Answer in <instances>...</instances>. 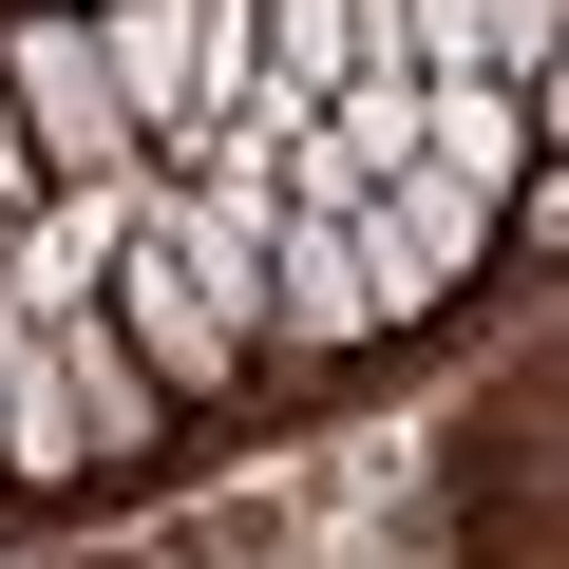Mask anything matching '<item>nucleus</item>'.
<instances>
[{
  "instance_id": "1",
  "label": "nucleus",
  "mask_w": 569,
  "mask_h": 569,
  "mask_svg": "<svg viewBox=\"0 0 569 569\" xmlns=\"http://www.w3.org/2000/svg\"><path fill=\"white\" fill-rule=\"evenodd\" d=\"M0 77H20V133L58 152V190L152 171V133H133V96H114V39H96V0H20V20H0Z\"/></svg>"
},
{
  "instance_id": "2",
  "label": "nucleus",
  "mask_w": 569,
  "mask_h": 569,
  "mask_svg": "<svg viewBox=\"0 0 569 569\" xmlns=\"http://www.w3.org/2000/svg\"><path fill=\"white\" fill-rule=\"evenodd\" d=\"M96 305L133 323V361L171 380V418H190V399H228V380L266 361V305H247V284H209V266H190L171 228H133V266L96 284Z\"/></svg>"
},
{
  "instance_id": "3",
  "label": "nucleus",
  "mask_w": 569,
  "mask_h": 569,
  "mask_svg": "<svg viewBox=\"0 0 569 569\" xmlns=\"http://www.w3.org/2000/svg\"><path fill=\"white\" fill-rule=\"evenodd\" d=\"M361 342H399V284H380V247H361V209H284V266H266V361H361Z\"/></svg>"
},
{
  "instance_id": "4",
  "label": "nucleus",
  "mask_w": 569,
  "mask_h": 569,
  "mask_svg": "<svg viewBox=\"0 0 569 569\" xmlns=\"http://www.w3.org/2000/svg\"><path fill=\"white\" fill-rule=\"evenodd\" d=\"M493 209L512 190H475V171H380V209H361V247H380V284H399V323L418 305H456V284H475V247H493Z\"/></svg>"
},
{
  "instance_id": "5",
  "label": "nucleus",
  "mask_w": 569,
  "mask_h": 569,
  "mask_svg": "<svg viewBox=\"0 0 569 569\" xmlns=\"http://www.w3.org/2000/svg\"><path fill=\"white\" fill-rule=\"evenodd\" d=\"M96 39H114L133 133H152V152H190V133H209V0H96Z\"/></svg>"
},
{
  "instance_id": "6",
  "label": "nucleus",
  "mask_w": 569,
  "mask_h": 569,
  "mask_svg": "<svg viewBox=\"0 0 569 569\" xmlns=\"http://www.w3.org/2000/svg\"><path fill=\"white\" fill-rule=\"evenodd\" d=\"M418 152H437V171H475V190H531V152H550V133H531V96H512V77H437V96H418Z\"/></svg>"
},
{
  "instance_id": "7",
  "label": "nucleus",
  "mask_w": 569,
  "mask_h": 569,
  "mask_svg": "<svg viewBox=\"0 0 569 569\" xmlns=\"http://www.w3.org/2000/svg\"><path fill=\"white\" fill-rule=\"evenodd\" d=\"M266 77H305V96L380 77V0H266Z\"/></svg>"
},
{
  "instance_id": "8",
  "label": "nucleus",
  "mask_w": 569,
  "mask_h": 569,
  "mask_svg": "<svg viewBox=\"0 0 569 569\" xmlns=\"http://www.w3.org/2000/svg\"><path fill=\"white\" fill-rule=\"evenodd\" d=\"M39 209H58V152L20 133V77H0V266H20V228H39Z\"/></svg>"
},
{
  "instance_id": "9",
  "label": "nucleus",
  "mask_w": 569,
  "mask_h": 569,
  "mask_svg": "<svg viewBox=\"0 0 569 569\" xmlns=\"http://www.w3.org/2000/svg\"><path fill=\"white\" fill-rule=\"evenodd\" d=\"M550 58H569V0H493V77H512V96H531V77H550Z\"/></svg>"
},
{
  "instance_id": "10",
  "label": "nucleus",
  "mask_w": 569,
  "mask_h": 569,
  "mask_svg": "<svg viewBox=\"0 0 569 569\" xmlns=\"http://www.w3.org/2000/svg\"><path fill=\"white\" fill-rule=\"evenodd\" d=\"M531 133H550V152H569V58H550V77H531Z\"/></svg>"
}]
</instances>
